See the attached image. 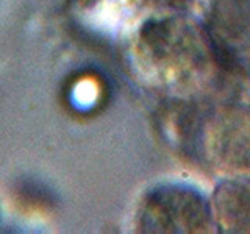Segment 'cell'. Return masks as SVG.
I'll return each mask as SVG.
<instances>
[{"mask_svg":"<svg viewBox=\"0 0 250 234\" xmlns=\"http://www.w3.org/2000/svg\"><path fill=\"white\" fill-rule=\"evenodd\" d=\"M211 33L225 58H246L250 53V0H213Z\"/></svg>","mask_w":250,"mask_h":234,"instance_id":"cell-2","label":"cell"},{"mask_svg":"<svg viewBox=\"0 0 250 234\" xmlns=\"http://www.w3.org/2000/svg\"><path fill=\"white\" fill-rule=\"evenodd\" d=\"M209 208L200 194L182 186L160 187L143 203L141 228L148 233L207 231Z\"/></svg>","mask_w":250,"mask_h":234,"instance_id":"cell-1","label":"cell"}]
</instances>
